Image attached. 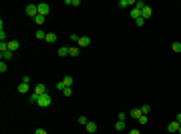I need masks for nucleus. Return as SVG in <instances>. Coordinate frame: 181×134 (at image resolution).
Instances as JSON below:
<instances>
[{"label": "nucleus", "mask_w": 181, "mask_h": 134, "mask_svg": "<svg viewBox=\"0 0 181 134\" xmlns=\"http://www.w3.org/2000/svg\"><path fill=\"white\" fill-rule=\"evenodd\" d=\"M51 102H53V96L46 92V94H42V96H38V106H42V108H46V106H51Z\"/></svg>", "instance_id": "obj_1"}, {"label": "nucleus", "mask_w": 181, "mask_h": 134, "mask_svg": "<svg viewBox=\"0 0 181 134\" xmlns=\"http://www.w3.org/2000/svg\"><path fill=\"white\" fill-rule=\"evenodd\" d=\"M48 12H51V6H48L46 2H40V4H38V14H40V16H46Z\"/></svg>", "instance_id": "obj_2"}, {"label": "nucleus", "mask_w": 181, "mask_h": 134, "mask_svg": "<svg viewBox=\"0 0 181 134\" xmlns=\"http://www.w3.org/2000/svg\"><path fill=\"white\" fill-rule=\"evenodd\" d=\"M26 14L32 16V18H36V16H38V6H36V4H28V6H26Z\"/></svg>", "instance_id": "obj_3"}, {"label": "nucleus", "mask_w": 181, "mask_h": 134, "mask_svg": "<svg viewBox=\"0 0 181 134\" xmlns=\"http://www.w3.org/2000/svg\"><path fill=\"white\" fill-rule=\"evenodd\" d=\"M76 44H79V48H87V46L90 44V38H89V36H81Z\"/></svg>", "instance_id": "obj_4"}, {"label": "nucleus", "mask_w": 181, "mask_h": 134, "mask_svg": "<svg viewBox=\"0 0 181 134\" xmlns=\"http://www.w3.org/2000/svg\"><path fill=\"white\" fill-rule=\"evenodd\" d=\"M34 94H38V96L46 94V86H44V84H36V88H34Z\"/></svg>", "instance_id": "obj_5"}, {"label": "nucleus", "mask_w": 181, "mask_h": 134, "mask_svg": "<svg viewBox=\"0 0 181 134\" xmlns=\"http://www.w3.org/2000/svg\"><path fill=\"white\" fill-rule=\"evenodd\" d=\"M151 14H153V10H151L149 6H145L143 10H141V16H143L145 20H149V18H151Z\"/></svg>", "instance_id": "obj_6"}, {"label": "nucleus", "mask_w": 181, "mask_h": 134, "mask_svg": "<svg viewBox=\"0 0 181 134\" xmlns=\"http://www.w3.org/2000/svg\"><path fill=\"white\" fill-rule=\"evenodd\" d=\"M28 90H30V86H28V84H26V82L18 84V94H26Z\"/></svg>", "instance_id": "obj_7"}, {"label": "nucleus", "mask_w": 181, "mask_h": 134, "mask_svg": "<svg viewBox=\"0 0 181 134\" xmlns=\"http://www.w3.org/2000/svg\"><path fill=\"white\" fill-rule=\"evenodd\" d=\"M167 130H169V132H179V122H177V120L171 122V124L167 126Z\"/></svg>", "instance_id": "obj_8"}, {"label": "nucleus", "mask_w": 181, "mask_h": 134, "mask_svg": "<svg viewBox=\"0 0 181 134\" xmlns=\"http://www.w3.org/2000/svg\"><path fill=\"white\" fill-rule=\"evenodd\" d=\"M18 46H20V44H18L16 40H10V42H8V50H10V52H16Z\"/></svg>", "instance_id": "obj_9"}, {"label": "nucleus", "mask_w": 181, "mask_h": 134, "mask_svg": "<svg viewBox=\"0 0 181 134\" xmlns=\"http://www.w3.org/2000/svg\"><path fill=\"white\" fill-rule=\"evenodd\" d=\"M85 128H87V132H90V134L97 132V124H95V122H90V120H89V124H87Z\"/></svg>", "instance_id": "obj_10"}, {"label": "nucleus", "mask_w": 181, "mask_h": 134, "mask_svg": "<svg viewBox=\"0 0 181 134\" xmlns=\"http://www.w3.org/2000/svg\"><path fill=\"white\" fill-rule=\"evenodd\" d=\"M44 40L53 44V42H56V40H58V38H56V34H54V32H48V34H46V38H44Z\"/></svg>", "instance_id": "obj_11"}, {"label": "nucleus", "mask_w": 181, "mask_h": 134, "mask_svg": "<svg viewBox=\"0 0 181 134\" xmlns=\"http://www.w3.org/2000/svg\"><path fill=\"white\" fill-rule=\"evenodd\" d=\"M131 18H133V20L141 18V10H139V8H133V10H131Z\"/></svg>", "instance_id": "obj_12"}, {"label": "nucleus", "mask_w": 181, "mask_h": 134, "mask_svg": "<svg viewBox=\"0 0 181 134\" xmlns=\"http://www.w3.org/2000/svg\"><path fill=\"white\" fill-rule=\"evenodd\" d=\"M115 128H117V132H121V130H125V120H117V124H115Z\"/></svg>", "instance_id": "obj_13"}, {"label": "nucleus", "mask_w": 181, "mask_h": 134, "mask_svg": "<svg viewBox=\"0 0 181 134\" xmlns=\"http://www.w3.org/2000/svg\"><path fill=\"white\" fill-rule=\"evenodd\" d=\"M79 50H81L79 46H71L69 48V56H79Z\"/></svg>", "instance_id": "obj_14"}, {"label": "nucleus", "mask_w": 181, "mask_h": 134, "mask_svg": "<svg viewBox=\"0 0 181 134\" xmlns=\"http://www.w3.org/2000/svg\"><path fill=\"white\" fill-rule=\"evenodd\" d=\"M131 116L139 120V118H141V108H133V110H131Z\"/></svg>", "instance_id": "obj_15"}, {"label": "nucleus", "mask_w": 181, "mask_h": 134, "mask_svg": "<svg viewBox=\"0 0 181 134\" xmlns=\"http://www.w3.org/2000/svg\"><path fill=\"white\" fill-rule=\"evenodd\" d=\"M14 56V52H10V50H6V52H2V60H10Z\"/></svg>", "instance_id": "obj_16"}, {"label": "nucleus", "mask_w": 181, "mask_h": 134, "mask_svg": "<svg viewBox=\"0 0 181 134\" xmlns=\"http://www.w3.org/2000/svg\"><path fill=\"white\" fill-rule=\"evenodd\" d=\"M58 56H69V48L67 46H60L58 48Z\"/></svg>", "instance_id": "obj_17"}, {"label": "nucleus", "mask_w": 181, "mask_h": 134, "mask_svg": "<svg viewBox=\"0 0 181 134\" xmlns=\"http://www.w3.org/2000/svg\"><path fill=\"white\" fill-rule=\"evenodd\" d=\"M62 82H65V86H72L74 80H72V76H65V78H62Z\"/></svg>", "instance_id": "obj_18"}, {"label": "nucleus", "mask_w": 181, "mask_h": 134, "mask_svg": "<svg viewBox=\"0 0 181 134\" xmlns=\"http://www.w3.org/2000/svg\"><path fill=\"white\" fill-rule=\"evenodd\" d=\"M44 20H46V16H40V14H38V16L34 18V22L38 24V26H40V24H44Z\"/></svg>", "instance_id": "obj_19"}, {"label": "nucleus", "mask_w": 181, "mask_h": 134, "mask_svg": "<svg viewBox=\"0 0 181 134\" xmlns=\"http://www.w3.org/2000/svg\"><path fill=\"white\" fill-rule=\"evenodd\" d=\"M67 6H81V0H67Z\"/></svg>", "instance_id": "obj_20"}, {"label": "nucleus", "mask_w": 181, "mask_h": 134, "mask_svg": "<svg viewBox=\"0 0 181 134\" xmlns=\"http://www.w3.org/2000/svg\"><path fill=\"white\" fill-rule=\"evenodd\" d=\"M79 124L87 126V124H89V118H87V116H79Z\"/></svg>", "instance_id": "obj_21"}, {"label": "nucleus", "mask_w": 181, "mask_h": 134, "mask_svg": "<svg viewBox=\"0 0 181 134\" xmlns=\"http://www.w3.org/2000/svg\"><path fill=\"white\" fill-rule=\"evenodd\" d=\"M36 38H38V40H44V38H46V32H42V30H36Z\"/></svg>", "instance_id": "obj_22"}, {"label": "nucleus", "mask_w": 181, "mask_h": 134, "mask_svg": "<svg viewBox=\"0 0 181 134\" xmlns=\"http://www.w3.org/2000/svg\"><path fill=\"white\" fill-rule=\"evenodd\" d=\"M28 102L36 104V102H38V94H34V92H32V94H30V98H28Z\"/></svg>", "instance_id": "obj_23"}, {"label": "nucleus", "mask_w": 181, "mask_h": 134, "mask_svg": "<svg viewBox=\"0 0 181 134\" xmlns=\"http://www.w3.org/2000/svg\"><path fill=\"white\" fill-rule=\"evenodd\" d=\"M62 94H65V96H72V88H71V86H67V88L62 90Z\"/></svg>", "instance_id": "obj_24"}, {"label": "nucleus", "mask_w": 181, "mask_h": 134, "mask_svg": "<svg viewBox=\"0 0 181 134\" xmlns=\"http://www.w3.org/2000/svg\"><path fill=\"white\" fill-rule=\"evenodd\" d=\"M145 6H147V4H145V2H141V0H139V2H135V8H139V10H143Z\"/></svg>", "instance_id": "obj_25"}, {"label": "nucleus", "mask_w": 181, "mask_h": 134, "mask_svg": "<svg viewBox=\"0 0 181 134\" xmlns=\"http://www.w3.org/2000/svg\"><path fill=\"white\" fill-rule=\"evenodd\" d=\"M8 50V42H0V52H6Z\"/></svg>", "instance_id": "obj_26"}, {"label": "nucleus", "mask_w": 181, "mask_h": 134, "mask_svg": "<svg viewBox=\"0 0 181 134\" xmlns=\"http://www.w3.org/2000/svg\"><path fill=\"white\" fill-rule=\"evenodd\" d=\"M145 22H147V20H145L143 16H141V18H137V20H135V24H137V26H143Z\"/></svg>", "instance_id": "obj_27"}, {"label": "nucleus", "mask_w": 181, "mask_h": 134, "mask_svg": "<svg viewBox=\"0 0 181 134\" xmlns=\"http://www.w3.org/2000/svg\"><path fill=\"white\" fill-rule=\"evenodd\" d=\"M173 50H175V52H181V42H173Z\"/></svg>", "instance_id": "obj_28"}, {"label": "nucleus", "mask_w": 181, "mask_h": 134, "mask_svg": "<svg viewBox=\"0 0 181 134\" xmlns=\"http://www.w3.org/2000/svg\"><path fill=\"white\" fill-rule=\"evenodd\" d=\"M6 70H8V66H6V62L2 60V62H0V72H6Z\"/></svg>", "instance_id": "obj_29"}, {"label": "nucleus", "mask_w": 181, "mask_h": 134, "mask_svg": "<svg viewBox=\"0 0 181 134\" xmlns=\"http://www.w3.org/2000/svg\"><path fill=\"white\" fill-rule=\"evenodd\" d=\"M79 38H81V36H76V34H71V36H69V40H72V42H79Z\"/></svg>", "instance_id": "obj_30"}, {"label": "nucleus", "mask_w": 181, "mask_h": 134, "mask_svg": "<svg viewBox=\"0 0 181 134\" xmlns=\"http://www.w3.org/2000/svg\"><path fill=\"white\" fill-rule=\"evenodd\" d=\"M149 112H151V108H149V106H143V108H141V114H149Z\"/></svg>", "instance_id": "obj_31"}, {"label": "nucleus", "mask_w": 181, "mask_h": 134, "mask_svg": "<svg viewBox=\"0 0 181 134\" xmlns=\"http://www.w3.org/2000/svg\"><path fill=\"white\" fill-rule=\"evenodd\" d=\"M117 120H127V114H125V112H119V116H117Z\"/></svg>", "instance_id": "obj_32"}, {"label": "nucleus", "mask_w": 181, "mask_h": 134, "mask_svg": "<svg viewBox=\"0 0 181 134\" xmlns=\"http://www.w3.org/2000/svg\"><path fill=\"white\" fill-rule=\"evenodd\" d=\"M139 122H141V124H147V114H141V118H139Z\"/></svg>", "instance_id": "obj_33"}, {"label": "nucleus", "mask_w": 181, "mask_h": 134, "mask_svg": "<svg viewBox=\"0 0 181 134\" xmlns=\"http://www.w3.org/2000/svg\"><path fill=\"white\" fill-rule=\"evenodd\" d=\"M56 88H58V90H65V88H67V86H65V82H62V80H60V82L56 84Z\"/></svg>", "instance_id": "obj_34"}, {"label": "nucleus", "mask_w": 181, "mask_h": 134, "mask_svg": "<svg viewBox=\"0 0 181 134\" xmlns=\"http://www.w3.org/2000/svg\"><path fill=\"white\" fill-rule=\"evenodd\" d=\"M34 134H48V132H46L44 128H36V132H34Z\"/></svg>", "instance_id": "obj_35"}, {"label": "nucleus", "mask_w": 181, "mask_h": 134, "mask_svg": "<svg viewBox=\"0 0 181 134\" xmlns=\"http://www.w3.org/2000/svg\"><path fill=\"white\" fill-rule=\"evenodd\" d=\"M175 120L179 122V126H181V114H177V116H175Z\"/></svg>", "instance_id": "obj_36"}, {"label": "nucleus", "mask_w": 181, "mask_h": 134, "mask_svg": "<svg viewBox=\"0 0 181 134\" xmlns=\"http://www.w3.org/2000/svg\"><path fill=\"white\" fill-rule=\"evenodd\" d=\"M129 134H141L139 130H129Z\"/></svg>", "instance_id": "obj_37"}, {"label": "nucleus", "mask_w": 181, "mask_h": 134, "mask_svg": "<svg viewBox=\"0 0 181 134\" xmlns=\"http://www.w3.org/2000/svg\"><path fill=\"white\" fill-rule=\"evenodd\" d=\"M179 134H181V126H179Z\"/></svg>", "instance_id": "obj_38"}]
</instances>
